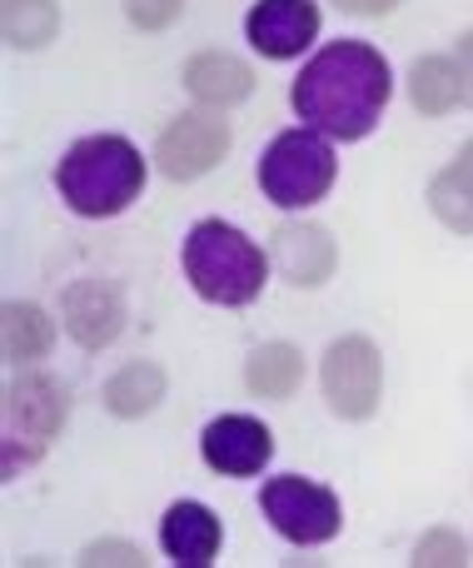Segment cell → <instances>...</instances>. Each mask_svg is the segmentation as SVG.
Returning <instances> with one entry per match:
<instances>
[{
	"mask_svg": "<svg viewBox=\"0 0 473 568\" xmlns=\"http://www.w3.org/2000/svg\"><path fill=\"white\" fill-rule=\"evenodd\" d=\"M80 564H90V568H100V564L140 568V564H145V549H140V544H130V539H95V544H85V549H80Z\"/></svg>",
	"mask_w": 473,
	"mask_h": 568,
	"instance_id": "obj_23",
	"label": "cell"
},
{
	"mask_svg": "<svg viewBox=\"0 0 473 568\" xmlns=\"http://www.w3.org/2000/svg\"><path fill=\"white\" fill-rule=\"evenodd\" d=\"M429 210H434L454 235H473V175L464 165H449L429 180Z\"/></svg>",
	"mask_w": 473,
	"mask_h": 568,
	"instance_id": "obj_20",
	"label": "cell"
},
{
	"mask_svg": "<svg viewBox=\"0 0 473 568\" xmlns=\"http://www.w3.org/2000/svg\"><path fill=\"white\" fill-rule=\"evenodd\" d=\"M335 175H339V160H335V145L329 135L309 125H295V130H279L265 150H259V165H255V180L265 190V200L275 210H315L319 200L335 190Z\"/></svg>",
	"mask_w": 473,
	"mask_h": 568,
	"instance_id": "obj_4",
	"label": "cell"
},
{
	"mask_svg": "<svg viewBox=\"0 0 473 568\" xmlns=\"http://www.w3.org/2000/svg\"><path fill=\"white\" fill-rule=\"evenodd\" d=\"M345 16H389V10H399L404 0H335Z\"/></svg>",
	"mask_w": 473,
	"mask_h": 568,
	"instance_id": "obj_24",
	"label": "cell"
},
{
	"mask_svg": "<svg viewBox=\"0 0 473 568\" xmlns=\"http://www.w3.org/2000/svg\"><path fill=\"white\" fill-rule=\"evenodd\" d=\"M454 165H464V170H469V175H473V140H469V145H464V150H459V160H454Z\"/></svg>",
	"mask_w": 473,
	"mask_h": 568,
	"instance_id": "obj_26",
	"label": "cell"
},
{
	"mask_svg": "<svg viewBox=\"0 0 473 568\" xmlns=\"http://www.w3.org/2000/svg\"><path fill=\"white\" fill-rule=\"evenodd\" d=\"M245 384L255 399H295V389L305 384V349H295L285 339L259 344L245 359Z\"/></svg>",
	"mask_w": 473,
	"mask_h": 568,
	"instance_id": "obj_18",
	"label": "cell"
},
{
	"mask_svg": "<svg viewBox=\"0 0 473 568\" xmlns=\"http://www.w3.org/2000/svg\"><path fill=\"white\" fill-rule=\"evenodd\" d=\"M259 514H265L269 529H275L279 539H289L295 549H319V544L339 539V529H345V509H339L335 489L305 479V474L265 479V489H259Z\"/></svg>",
	"mask_w": 473,
	"mask_h": 568,
	"instance_id": "obj_6",
	"label": "cell"
},
{
	"mask_svg": "<svg viewBox=\"0 0 473 568\" xmlns=\"http://www.w3.org/2000/svg\"><path fill=\"white\" fill-rule=\"evenodd\" d=\"M454 55H459V65H464V80H469V105H473V30H464V36H459Z\"/></svg>",
	"mask_w": 473,
	"mask_h": 568,
	"instance_id": "obj_25",
	"label": "cell"
},
{
	"mask_svg": "<svg viewBox=\"0 0 473 568\" xmlns=\"http://www.w3.org/2000/svg\"><path fill=\"white\" fill-rule=\"evenodd\" d=\"M60 320H65V334L80 349H105L125 329V294H120V284L95 275L75 280L60 294Z\"/></svg>",
	"mask_w": 473,
	"mask_h": 568,
	"instance_id": "obj_12",
	"label": "cell"
},
{
	"mask_svg": "<svg viewBox=\"0 0 473 568\" xmlns=\"http://www.w3.org/2000/svg\"><path fill=\"white\" fill-rule=\"evenodd\" d=\"M0 344H6L10 369H25V364L50 354V344H55V320L30 300H6V310H0Z\"/></svg>",
	"mask_w": 473,
	"mask_h": 568,
	"instance_id": "obj_17",
	"label": "cell"
},
{
	"mask_svg": "<svg viewBox=\"0 0 473 568\" xmlns=\"http://www.w3.org/2000/svg\"><path fill=\"white\" fill-rule=\"evenodd\" d=\"M179 10H185V0H125L130 26L145 30V36H155V30H169L179 20Z\"/></svg>",
	"mask_w": 473,
	"mask_h": 568,
	"instance_id": "obj_22",
	"label": "cell"
},
{
	"mask_svg": "<svg viewBox=\"0 0 473 568\" xmlns=\"http://www.w3.org/2000/svg\"><path fill=\"white\" fill-rule=\"evenodd\" d=\"M140 190H145V155L125 135H85L55 165V195L80 220L125 215Z\"/></svg>",
	"mask_w": 473,
	"mask_h": 568,
	"instance_id": "obj_2",
	"label": "cell"
},
{
	"mask_svg": "<svg viewBox=\"0 0 473 568\" xmlns=\"http://www.w3.org/2000/svg\"><path fill=\"white\" fill-rule=\"evenodd\" d=\"M319 26L325 16L315 0H255L245 16V40L265 60H299L319 40Z\"/></svg>",
	"mask_w": 473,
	"mask_h": 568,
	"instance_id": "obj_9",
	"label": "cell"
},
{
	"mask_svg": "<svg viewBox=\"0 0 473 568\" xmlns=\"http://www.w3.org/2000/svg\"><path fill=\"white\" fill-rule=\"evenodd\" d=\"M419 568H464L469 564V544L459 529H449V524H439V529H429L424 539L414 544V559Z\"/></svg>",
	"mask_w": 473,
	"mask_h": 568,
	"instance_id": "obj_21",
	"label": "cell"
},
{
	"mask_svg": "<svg viewBox=\"0 0 473 568\" xmlns=\"http://www.w3.org/2000/svg\"><path fill=\"white\" fill-rule=\"evenodd\" d=\"M269 265L285 284L295 290H319L339 265L335 235L315 220H285V225L269 235Z\"/></svg>",
	"mask_w": 473,
	"mask_h": 568,
	"instance_id": "obj_11",
	"label": "cell"
},
{
	"mask_svg": "<svg viewBox=\"0 0 473 568\" xmlns=\"http://www.w3.org/2000/svg\"><path fill=\"white\" fill-rule=\"evenodd\" d=\"M219 544H225V524L215 519V509L199 499H179L165 509L160 519V549L169 564L179 568H209L219 559Z\"/></svg>",
	"mask_w": 473,
	"mask_h": 568,
	"instance_id": "obj_13",
	"label": "cell"
},
{
	"mask_svg": "<svg viewBox=\"0 0 473 568\" xmlns=\"http://www.w3.org/2000/svg\"><path fill=\"white\" fill-rule=\"evenodd\" d=\"M70 419V394L50 374H20L6 389V479L40 459Z\"/></svg>",
	"mask_w": 473,
	"mask_h": 568,
	"instance_id": "obj_5",
	"label": "cell"
},
{
	"mask_svg": "<svg viewBox=\"0 0 473 568\" xmlns=\"http://www.w3.org/2000/svg\"><path fill=\"white\" fill-rule=\"evenodd\" d=\"M319 384H325V404L339 419L359 424L379 409V394H384V354L369 334H339L325 349L319 364Z\"/></svg>",
	"mask_w": 473,
	"mask_h": 568,
	"instance_id": "obj_7",
	"label": "cell"
},
{
	"mask_svg": "<svg viewBox=\"0 0 473 568\" xmlns=\"http://www.w3.org/2000/svg\"><path fill=\"white\" fill-rule=\"evenodd\" d=\"M199 454L215 474L225 479H255L265 474V464L275 459V434L265 429V419L255 414H219L199 434Z\"/></svg>",
	"mask_w": 473,
	"mask_h": 568,
	"instance_id": "obj_10",
	"label": "cell"
},
{
	"mask_svg": "<svg viewBox=\"0 0 473 568\" xmlns=\"http://www.w3.org/2000/svg\"><path fill=\"white\" fill-rule=\"evenodd\" d=\"M100 399H105V409L115 414V419H145V414H155L160 399H165V369H160L155 359L120 364L105 379Z\"/></svg>",
	"mask_w": 473,
	"mask_h": 568,
	"instance_id": "obj_16",
	"label": "cell"
},
{
	"mask_svg": "<svg viewBox=\"0 0 473 568\" xmlns=\"http://www.w3.org/2000/svg\"><path fill=\"white\" fill-rule=\"evenodd\" d=\"M179 80H185V90L205 110H229L255 95V65L229 55V50H199V55H189Z\"/></svg>",
	"mask_w": 473,
	"mask_h": 568,
	"instance_id": "obj_14",
	"label": "cell"
},
{
	"mask_svg": "<svg viewBox=\"0 0 473 568\" xmlns=\"http://www.w3.org/2000/svg\"><path fill=\"white\" fill-rule=\"evenodd\" d=\"M0 30L10 50H45L60 36V6L55 0H6Z\"/></svg>",
	"mask_w": 473,
	"mask_h": 568,
	"instance_id": "obj_19",
	"label": "cell"
},
{
	"mask_svg": "<svg viewBox=\"0 0 473 568\" xmlns=\"http://www.w3.org/2000/svg\"><path fill=\"white\" fill-rule=\"evenodd\" d=\"M389 95H394V70H389L384 50H374L369 40L319 45L289 85V105H295L299 125L345 140V145L374 135Z\"/></svg>",
	"mask_w": 473,
	"mask_h": 568,
	"instance_id": "obj_1",
	"label": "cell"
},
{
	"mask_svg": "<svg viewBox=\"0 0 473 568\" xmlns=\"http://www.w3.org/2000/svg\"><path fill=\"white\" fill-rule=\"evenodd\" d=\"M179 270L205 304L245 310L265 294V280L275 265L245 230L225 225V220H199L179 245Z\"/></svg>",
	"mask_w": 473,
	"mask_h": 568,
	"instance_id": "obj_3",
	"label": "cell"
},
{
	"mask_svg": "<svg viewBox=\"0 0 473 568\" xmlns=\"http://www.w3.org/2000/svg\"><path fill=\"white\" fill-rule=\"evenodd\" d=\"M235 135H229V120L215 115V110H185L175 115L155 140V165L165 180L175 185H189V180L209 175L219 160L229 155Z\"/></svg>",
	"mask_w": 473,
	"mask_h": 568,
	"instance_id": "obj_8",
	"label": "cell"
},
{
	"mask_svg": "<svg viewBox=\"0 0 473 568\" xmlns=\"http://www.w3.org/2000/svg\"><path fill=\"white\" fill-rule=\"evenodd\" d=\"M469 100V80H464V65L459 55H419L409 65V105L419 115L439 120L449 110H459Z\"/></svg>",
	"mask_w": 473,
	"mask_h": 568,
	"instance_id": "obj_15",
	"label": "cell"
}]
</instances>
